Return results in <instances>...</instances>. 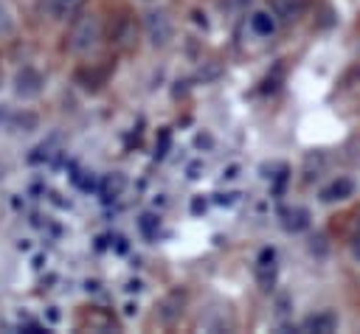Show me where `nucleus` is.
I'll list each match as a JSON object with an SVG mask.
<instances>
[{"label": "nucleus", "instance_id": "ddd939ff", "mask_svg": "<svg viewBox=\"0 0 360 334\" xmlns=\"http://www.w3.org/2000/svg\"><path fill=\"white\" fill-rule=\"evenodd\" d=\"M14 31V17H11V11L0 3V36H8Z\"/></svg>", "mask_w": 360, "mask_h": 334}, {"label": "nucleus", "instance_id": "6e6552de", "mask_svg": "<svg viewBox=\"0 0 360 334\" xmlns=\"http://www.w3.org/2000/svg\"><path fill=\"white\" fill-rule=\"evenodd\" d=\"M307 227H309V211L307 208H290V211H284V230L301 233Z\"/></svg>", "mask_w": 360, "mask_h": 334}, {"label": "nucleus", "instance_id": "9b49d317", "mask_svg": "<svg viewBox=\"0 0 360 334\" xmlns=\"http://www.w3.org/2000/svg\"><path fill=\"white\" fill-rule=\"evenodd\" d=\"M138 225H141V233H143V236H149V239H152V236H155V233H158V227H160V219H158V216H155V213H143V216H141V222H138Z\"/></svg>", "mask_w": 360, "mask_h": 334}, {"label": "nucleus", "instance_id": "4468645a", "mask_svg": "<svg viewBox=\"0 0 360 334\" xmlns=\"http://www.w3.org/2000/svg\"><path fill=\"white\" fill-rule=\"evenodd\" d=\"M309 250L318 253V255H326V239H323V236H315L312 244H309Z\"/></svg>", "mask_w": 360, "mask_h": 334}, {"label": "nucleus", "instance_id": "7ed1b4c3", "mask_svg": "<svg viewBox=\"0 0 360 334\" xmlns=\"http://www.w3.org/2000/svg\"><path fill=\"white\" fill-rule=\"evenodd\" d=\"M42 87H45V76L37 67L25 65V67L17 70V76H14V93L20 98H37L42 93Z\"/></svg>", "mask_w": 360, "mask_h": 334}, {"label": "nucleus", "instance_id": "f257e3e1", "mask_svg": "<svg viewBox=\"0 0 360 334\" xmlns=\"http://www.w3.org/2000/svg\"><path fill=\"white\" fill-rule=\"evenodd\" d=\"M98 39V17L96 14H82L73 20L70 34H68V48L73 53H87Z\"/></svg>", "mask_w": 360, "mask_h": 334}, {"label": "nucleus", "instance_id": "f8f14e48", "mask_svg": "<svg viewBox=\"0 0 360 334\" xmlns=\"http://www.w3.org/2000/svg\"><path fill=\"white\" fill-rule=\"evenodd\" d=\"M121 188H124V177L121 174H112V177L104 180V196H115V194H121Z\"/></svg>", "mask_w": 360, "mask_h": 334}, {"label": "nucleus", "instance_id": "f03ea898", "mask_svg": "<svg viewBox=\"0 0 360 334\" xmlns=\"http://www.w3.org/2000/svg\"><path fill=\"white\" fill-rule=\"evenodd\" d=\"M143 28H146V39L155 45V48H163L169 45L172 34H174V25L169 20L166 11H149L146 20H143Z\"/></svg>", "mask_w": 360, "mask_h": 334}, {"label": "nucleus", "instance_id": "2eb2a0df", "mask_svg": "<svg viewBox=\"0 0 360 334\" xmlns=\"http://www.w3.org/2000/svg\"><path fill=\"white\" fill-rule=\"evenodd\" d=\"M352 253H354V258H360V227H357V233L352 239Z\"/></svg>", "mask_w": 360, "mask_h": 334}, {"label": "nucleus", "instance_id": "20e7f679", "mask_svg": "<svg viewBox=\"0 0 360 334\" xmlns=\"http://www.w3.org/2000/svg\"><path fill=\"white\" fill-rule=\"evenodd\" d=\"M352 194H354V182L349 177H335L321 188V202H340V199H349Z\"/></svg>", "mask_w": 360, "mask_h": 334}, {"label": "nucleus", "instance_id": "39448f33", "mask_svg": "<svg viewBox=\"0 0 360 334\" xmlns=\"http://www.w3.org/2000/svg\"><path fill=\"white\" fill-rule=\"evenodd\" d=\"M301 328H304V331H318V334H329V331H335V328H338V314H335L332 309L315 312V314L304 317Z\"/></svg>", "mask_w": 360, "mask_h": 334}, {"label": "nucleus", "instance_id": "1a4fd4ad", "mask_svg": "<svg viewBox=\"0 0 360 334\" xmlns=\"http://www.w3.org/2000/svg\"><path fill=\"white\" fill-rule=\"evenodd\" d=\"M79 6H82V0H45V8H48V14H51L53 20H68V17H73V14L79 11Z\"/></svg>", "mask_w": 360, "mask_h": 334}, {"label": "nucleus", "instance_id": "9d476101", "mask_svg": "<svg viewBox=\"0 0 360 334\" xmlns=\"http://www.w3.org/2000/svg\"><path fill=\"white\" fill-rule=\"evenodd\" d=\"M273 261H276V250H273V247L262 250V255H259V278H262V283H264V278H267V269L276 267Z\"/></svg>", "mask_w": 360, "mask_h": 334}, {"label": "nucleus", "instance_id": "423d86ee", "mask_svg": "<svg viewBox=\"0 0 360 334\" xmlns=\"http://www.w3.org/2000/svg\"><path fill=\"white\" fill-rule=\"evenodd\" d=\"M270 8L278 20L284 22H292L301 11H304V0H270Z\"/></svg>", "mask_w": 360, "mask_h": 334}, {"label": "nucleus", "instance_id": "0eeeda50", "mask_svg": "<svg viewBox=\"0 0 360 334\" xmlns=\"http://www.w3.org/2000/svg\"><path fill=\"white\" fill-rule=\"evenodd\" d=\"M250 31L259 36H270L276 31V14L273 11H253L250 14Z\"/></svg>", "mask_w": 360, "mask_h": 334}]
</instances>
